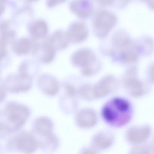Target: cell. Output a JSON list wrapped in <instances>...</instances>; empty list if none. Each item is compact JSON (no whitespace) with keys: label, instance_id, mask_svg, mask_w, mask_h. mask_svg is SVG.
Listing matches in <instances>:
<instances>
[{"label":"cell","instance_id":"obj_1","mask_svg":"<svg viewBox=\"0 0 154 154\" xmlns=\"http://www.w3.org/2000/svg\"><path fill=\"white\" fill-rule=\"evenodd\" d=\"M134 112L133 105L129 100L116 96L109 99L103 104L100 115L106 124L113 128H119L130 122Z\"/></svg>","mask_w":154,"mask_h":154},{"label":"cell","instance_id":"obj_2","mask_svg":"<svg viewBox=\"0 0 154 154\" xmlns=\"http://www.w3.org/2000/svg\"><path fill=\"white\" fill-rule=\"evenodd\" d=\"M3 113L8 123L14 132L21 129L29 117L30 112L26 106L14 101L8 102Z\"/></svg>","mask_w":154,"mask_h":154},{"label":"cell","instance_id":"obj_3","mask_svg":"<svg viewBox=\"0 0 154 154\" xmlns=\"http://www.w3.org/2000/svg\"><path fill=\"white\" fill-rule=\"evenodd\" d=\"M38 147L37 140L32 132L22 131L11 137L7 142V150L31 153Z\"/></svg>","mask_w":154,"mask_h":154},{"label":"cell","instance_id":"obj_4","mask_svg":"<svg viewBox=\"0 0 154 154\" xmlns=\"http://www.w3.org/2000/svg\"><path fill=\"white\" fill-rule=\"evenodd\" d=\"M117 21V17L114 13L104 9L97 10L93 19L94 33L100 38L106 36L115 27Z\"/></svg>","mask_w":154,"mask_h":154},{"label":"cell","instance_id":"obj_5","mask_svg":"<svg viewBox=\"0 0 154 154\" xmlns=\"http://www.w3.org/2000/svg\"><path fill=\"white\" fill-rule=\"evenodd\" d=\"M123 83L128 94L134 98H141L148 92V88L138 78L137 70L135 67L130 68L126 71Z\"/></svg>","mask_w":154,"mask_h":154},{"label":"cell","instance_id":"obj_6","mask_svg":"<svg viewBox=\"0 0 154 154\" xmlns=\"http://www.w3.org/2000/svg\"><path fill=\"white\" fill-rule=\"evenodd\" d=\"M152 133V128L147 124L134 125L127 128L124 133L126 141L132 146L148 141Z\"/></svg>","mask_w":154,"mask_h":154},{"label":"cell","instance_id":"obj_7","mask_svg":"<svg viewBox=\"0 0 154 154\" xmlns=\"http://www.w3.org/2000/svg\"><path fill=\"white\" fill-rule=\"evenodd\" d=\"M71 61L74 65L81 68L82 69H92L100 66L94 52L88 48L81 49L74 52L72 56Z\"/></svg>","mask_w":154,"mask_h":154},{"label":"cell","instance_id":"obj_8","mask_svg":"<svg viewBox=\"0 0 154 154\" xmlns=\"http://www.w3.org/2000/svg\"><path fill=\"white\" fill-rule=\"evenodd\" d=\"M119 84L114 76L108 75L103 77L94 86L95 99L104 98L116 91Z\"/></svg>","mask_w":154,"mask_h":154},{"label":"cell","instance_id":"obj_9","mask_svg":"<svg viewBox=\"0 0 154 154\" xmlns=\"http://www.w3.org/2000/svg\"><path fill=\"white\" fill-rule=\"evenodd\" d=\"M32 85V78L29 73L10 76L4 85L7 91L14 93L28 91Z\"/></svg>","mask_w":154,"mask_h":154},{"label":"cell","instance_id":"obj_10","mask_svg":"<svg viewBox=\"0 0 154 154\" xmlns=\"http://www.w3.org/2000/svg\"><path fill=\"white\" fill-rule=\"evenodd\" d=\"M115 140V136L112 132L108 130H102L94 135L89 146L96 153H98L110 148Z\"/></svg>","mask_w":154,"mask_h":154},{"label":"cell","instance_id":"obj_11","mask_svg":"<svg viewBox=\"0 0 154 154\" xmlns=\"http://www.w3.org/2000/svg\"><path fill=\"white\" fill-rule=\"evenodd\" d=\"M98 116L94 109L86 108L79 110L77 112L75 120L79 127L88 129L95 126L98 122Z\"/></svg>","mask_w":154,"mask_h":154},{"label":"cell","instance_id":"obj_12","mask_svg":"<svg viewBox=\"0 0 154 154\" xmlns=\"http://www.w3.org/2000/svg\"><path fill=\"white\" fill-rule=\"evenodd\" d=\"M54 124L49 118L42 116L36 119L33 122L31 132L36 138L43 137L53 132Z\"/></svg>","mask_w":154,"mask_h":154},{"label":"cell","instance_id":"obj_13","mask_svg":"<svg viewBox=\"0 0 154 154\" xmlns=\"http://www.w3.org/2000/svg\"><path fill=\"white\" fill-rule=\"evenodd\" d=\"M88 31L86 26L81 23L72 24L66 33L69 42L78 43L84 41L87 38Z\"/></svg>","mask_w":154,"mask_h":154},{"label":"cell","instance_id":"obj_14","mask_svg":"<svg viewBox=\"0 0 154 154\" xmlns=\"http://www.w3.org/2000/svg\"><path fill=\"white\" fill-rule=\"evenodd\" d=\"M64 89V93L59 97V105L64 113L71 114L74 113L77 109L78 103L76 97L77 93Z\"/></svg>","mask_w":154,"mask_h":154},{"label":"cell","instance_id":"obj_15","mask_svg":"<svg viewBox=\"0 0 154 154\" xmlns=\"http://www.w3.org/2000/svg\"><path fill=\"white\" fill-rule=\"evenodd\" d=\"M38 84L40 89L47 95L53 96L59 91L58 82L56 79L51 75H42L38 78Z\"/></svg>","mask_w":154,"mask_h":154},{"label":"cell","instance_id":"obj_16","mask_svg":"<svg viewBox=\"0 0 154 154\" xmlns=\"http://www.w3.org/2000/svg\"><path fill=\"white\" fill-rule=\"evenodd\" d=\"M72 12L79 17L86 19L89 18L93 12L94 7L91 0H75L70 5Z\"/></svg>","mask_w":154,"mask_h":154},{"label":"cell","instance_id":"obj_17","mask_svg":"<svg viewBox=\"0 0 154 154\" xmlns=\"http://www.w3.org/2000/svg\"><path fill=\"white\" fill-rule=\"evenodd\" d=\"M45 41L52 46L56 50L65 48L69 42L66 33L60 31L53 33Z\"/></svg>","mask_w":154,"mask_h":154},{"label":"cell","instance_id":"obj_18","mask_svg":"<svg viewBox=\"0 0 154 154\" xmlns=\"http://www.w3.org/2000/svg\"><path fill=\"white\" fill-rule=\"evenodd\" d=\"M37 142L38 147L47 152L54 151L57 149L59 145L58 138L54 133L38 140Z\"/></svg>","mask_w":154,"mask_h":154},{"label":"cell","instance_id":"obj_19","mask_svg":"<svg viewBox=\"0 0 154 154\" xmlns=\"http://www.w3.org/2000/svg\"><path fill=\"white\" fill-rule=\"evenodd\" d=\"M37 49H40L39 59L41 62L45 63H48L51 62L55 56L56 50L54 48L45 41L41 45L38 46Z\"/></svg>","mask_w":154,"mask_h":154},{"label":"cell","instance_id":"obj_20","mask_svg":"<svg viewBox=\"0 0 154 154\" xmlns=\"http://www.w3.org/2000/svg\"><path fill=\"white\" fill-rule=\"evenodd\" d=\"M138 54L137 48L136 47L120 52L118 57L120 61L123 63L133 64L135 63L137 61Z\"/></svg>","mask_w":154,"mask_h":154},{"label":"cell","instance_id":"obj_21","mask_svg":"<svg viewBox=\"0 0 154 154\" xmlns=\"http://www.w3.org/2000/svg\"><path fill=\"white\" fill-rule=\"evenodd\" d=\"M48 30L47 23L42 20H38L34 22L30 29L31 34L36 39H40L45 37L47 33Z\"/></svg>","mask_w":154,"mask_h":154},{"label":"cell","instance_id":"obj_22","mask_svg":"<svg viewBox=\"0 0 154 154\" xmlns=\"http://www.w3.org/2000/svg\"><path fill=\"white\" fill-rule=\"evenodd\" d=\"M13 48L15 52L17 54H27L31 49V41L26 38H20L15 42Z\"/></svg>","mask_w":154,"mask_h":154},{"label":"cell","instance_id":"obj_23","mask_svg":"<svg viewBox=\"0 0 154 154\" xmlns=\"http://www.w3.org/2000/svg\"><path fill=\"white\" fill-rule=\"evenodd\" d=\"M131 154H152L153 152V144L147 141L132 147L129 151Z\"/></svg>","mask_w":154,"mask_h":154},{"label":"cell","instance_id":"obj_24","mask_svg":"<svg viewBox=\"0 0 154 154\" xmlns=\"http://www.w3.org/2000/svg\"><path fill=\"white\" fill-rule=\"evenodd\" d=\"M77 93L84 100L87 101L95 100L94 86L89 84H84L81 86L77 91Z\"/></svg>","mask_w":154,"mask_h":154},{"label":"cell","instance_id":"obj_25","mask_svg":"<svg viewBox=\"0 0 154 154\" xmlns=\"http://www.w3.org/2000/svg\"><path fill=\"white\" fill-rule=\"evenodd\" d=\"M143 41L140 46H137L139 53H149L153 49V44L152 40L149 38H146Z\"/></svg>","mask_w":154,"mask_h":154},{"label":"cell","instance_id":"obj_26","mask_svg":"<svg viewBox=\"0 0 154 154\" xmlns=\"http://www.w3.org/2000/svg\"><path fill=\"white\" fill-rule=\"evenodd\" d=\"M13 132V128L8 122L0 121V140L5 138Z\"/></svg>","mask_w":154,"mask_h":154},{"label":"cell","instance_id":"obj_27","mask_svg":"<svg viewBox=\"0 0 154 154\" xmlns=\"http://www.w3.org/2000/svg\"><path fill=\"white\" fill-rule=\"evenodd\" d=\"M131 1V0H114L112 5L117 9H122L126 7Z\"/></svg>","mask_w":154,"mask_h":154},{"label":"cell","instance_id":"obj_28","mask_svg":"<svg viewBox=\"0 0 154 154\" xmlns=\"http://www.w3.org/2000/svg\"><path fill=\"white\" fill-rule=\"evenodd\" d=\"M7 91L5 85H0V103H2L6 98Z\"/></svg>","mask_w":154,"mask_h":154},{"label":"cell","instance_id":"obj_29","mask_svg":"<svg viewBox=\"0 0 154 154\" xmlns=\"http://www.w3.org/2000/svg\"><path fill=\"white\" fill-rule=\"evenodd\" d=\"M137 2H143L145 3L149 8L151 10H154V0H133Z\"/></svg>","mask_w":154,"mask_h":154},{"label":"cell","instance_id":"obj_30","mask_svg":"<svg viewBox=\"0 0 154 154\" xmlns=\"http://www.w3.org/2000/svg\"><path fill=\"white\" fill-rule=\"evenodd\" d=\"M99 5L103 6L112 5L114 0H95Z\"/></svg>","mask_w":154,"mask_h":154},{"label":"cell","instance_id":"obj_31","mask_svg":"<svg viewBox=\"0 0 154 154\" xmlns=\"http://www.w3.org/2000/svg\"><path fill=\"white\" fill-rule=\"evenodd\" d=\"M66 0H47V4L49 7L54 6Z\"/></svg>","mask_w":154,"mask_h":154},{"label":"cell","instance_id":"obj_32","mask_svg":"<svg viewBox=\"0 0 154 154\" xmlns=\"http://www.w3.org/2000/svg\"><path fill=\"white\" fill-rule=\"evenodd\" d=\"M5 46L0 43V61L6 55L7 51Z\"/></svg>","mask_w":154,"mask_h":154},{"label":"cell","instance_id":"obj_33","mask_svg":"<svg viewBox=\"0 0 154 154\" xmlns=\"http://www.w3.org/2000/svg\"><path fill=\"white\" fill-rule=\"evenodd\" d=\"M153 66H151L149 71V78L151 82H153Z\"/></svg>","mask_w":154,"mask_h":154},{"label":"cell","instance_id":"obj_34","mask_svg":"<svg viewBox=\"0 0 154 154\" xmlns=\"http://www.w3.org/2000/svg\"><path fill=\"white\" fill-rule=\"evenodd\" d=\"M36 0H28V1L29 2H33V1H35Z\"/></svg>","mask_w":154,"mask_h":154},{"label":"cell","instance_id":"obj_35","mask_svg":"<svg viewBox=\"0 0 154 154\" xmlns=\"http://www.w3.org/2000/svg\"><path fill=\"white\" fill-rule=\"evenodd\" d=\"M1 111H0V115H1Z\"/></svg>","mask_w":154,"mask_h":154}]
</instances>
